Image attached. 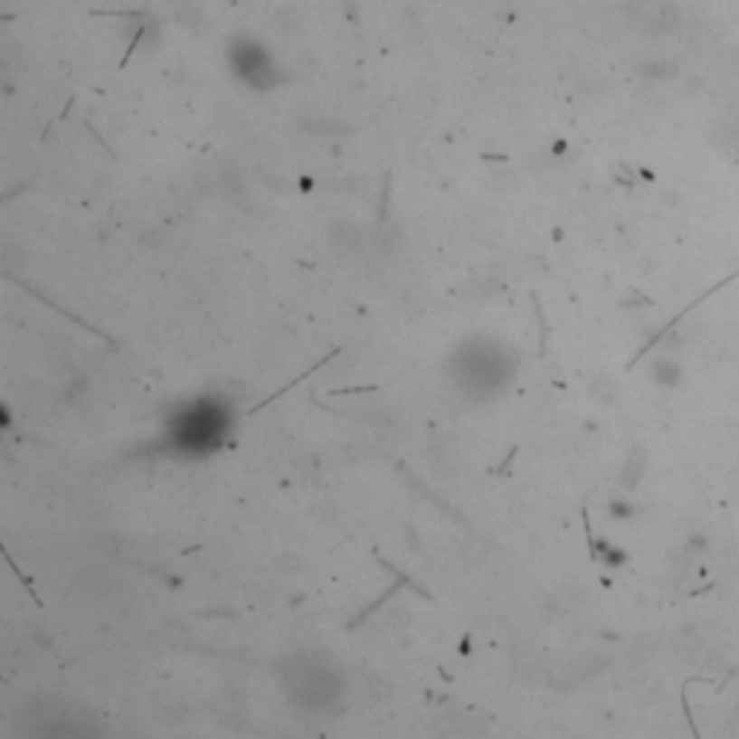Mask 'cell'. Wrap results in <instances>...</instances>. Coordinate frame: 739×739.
Segmentation results:
<instances>
[{"mask_svg":"<svg viewBox=\"0 0 739 739\" xmlns=\"http://www.w3.org/2000/svg\"><path fill=\"white\" fill-rule=\"evenodd\" d=\"M656 379H661L665 384H676L678 379H682V370L670 365V361H665V365H656Z\"/></svg>","mask_w":739,"mask_h":739,"instance_id":"6da1fadb","label":"cell"}]
</instances>
